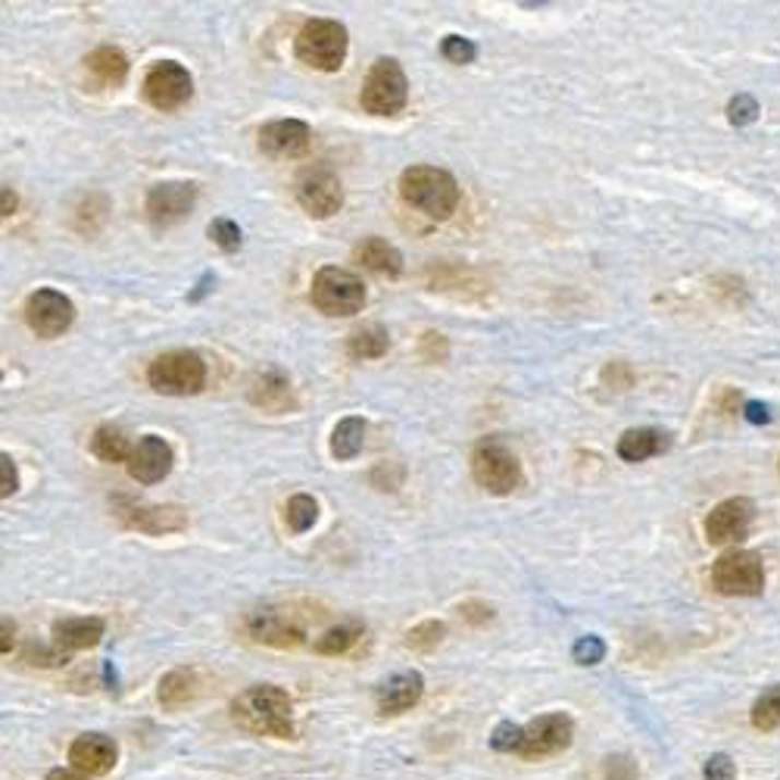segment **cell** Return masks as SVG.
Returning <instances> with one entry per match:
<instances>
[{"instance_id":"6da1fadb","label":"cell","mask_w":780,"mask_h":780,"mask_svg":"<svg viewBox=\"0 0 780 780\" xmlns=\"http://www.w3.org/2000/svg\"><path fill=\"white\" fill-rule=\"evenodd\" d=\"M232 721L253 737L294 740V699L275 684H257L232 699Z\"/></svg>"},{"instance_id":"7a4b0ae2","label":"cell","mask_w":780,"mask_h":780,"mask_svg":"<svg viewBox=\"0 0 780 780\" xmlns=\"http://www.w3.org/2000/svg\"><path fill=\"white\" fill-rule=\"evenodd\" d=\"M400 197L412 210L425 213L434 222H447L459 210L462 188L453 175L437 166H410L400 175Z\"/></svg>"},{"instance_id":"3957f363","label":"cell","mask_w":780,"mask_h":780,"mask_svg":"<svg viewBox=\"0 0 780 780\" xmlns=\"http://www.w3.org/2000/svg\"><path fill=\"white\" fill-rule=\"evenodd\" d=\"M347 28L338 20H309L297 32L294 54L316 72H338L347 60Z\"/></svg>"},{"instance_id":"277c9868","label":"cell","mask_w":780,"mask_h":780,"mask_svg":"<svg viewBox=\"0 0 780 780\" xmlns=\"http://www.w3.org/2000/svg\"><path fill=\"white\" fill-rule=\"evenodd\" d=\"M147 385L166 397H191L206 388V363L194 350H169L147 366Z\"/></svg>"},{"instance_id":"5b68a950","label":"cell","mask_w":780,"mask_h":780,"mask_svg":"<svg viewBox=\"0 0 780 780\" xmlns=\"http://www.w3.org/2000/svg\"><path fill=\"white\" fill-rule=\"evenodd\" d=\"M410 101V82L403 66L397 63L393 57H381L375 60L359 91V104L371 116H397L406 109Z\"/></svg>"},{"instance_id":"8992f818","label":"cell","mask_w":780,"mask_h":780,"mask_svg":"<svg viewBox=\"0 0 780 780\" xmlns=\"http://www.w3.org/2000/svg\"><path fill=\"white\" fill-rule=\"evenodd\" d=\"M309 300L319 312L326 316H356L366 306V284L363 279H356L347 269L338 265H326L316 272L312 287H309Z\"/></svg>"},{"instance_id":"52a82bcc","label":"cell","mask_w":780,"mask_h":780,"mask_svg":"<svg viewBox=\"0 0 780 780\" xmlns=\"http://www.w3.org/2000/svg\"><path fill=\"white\" fill-rule=\"evenodd\" d=\"M240 630L250 643L272 647V650H297L306 643L304 622L297 618V612L279 606L253 608L244 615Z\"/></svg>"},{"instance_id":"ba28073f","label":"cell","mask_w":780,"mask_h":780,"mask_svg":"<svg viewBox=\"0 0 780 780\" xmlns=\"http://www.w3.org/2000/svg\"><path fill=\"white\" fill-rule=\"evenodd\" d=\"M472 475L484 491L503 497V494H512L521 484V465L503 440L491 437V440L477 444L475 453H472Z\"/></svg>"},{"instance_id":"9c48e42d","label":"cell","mask_w":780,"mask_h":780,"mask_svg":"<svg viewBox=\"0 0 780 780\" xmlns=\"http://www.w3.org/2000/svg\"><path fill=\"white\" fill-rule=\"evenodd\" d=\"M712 587L721 596H759L765 590V565L753 549H731L712 565Z\"/></svg>"},{"instance_id":"30bf717a","label":"cell","mask_w":780,"mask_h":780,"mask_svg":"<svg viewBox=\"0 0 780 780\" xmlns=\"http://www.w3.org/2000/svg\"><path fill=\"white\" fill-rule=\"evenodd\" d=\"M571 740H575V721L565 712H549V716L534 718L531 724H524L519 759H553V756H559L571 746Z\"/></svg>"},{"instance_id":"8fae6325","label":"cell","mask_w":780,"mask_h":780,"mask_svg":"<svg viewBox=\"0 0 780 780\" xmlns=\"http://www.w3.org/2000/svg\"><path fill=\"white\" fill-rule=\"evenodd\" d=\"M194 94V79L191 72L175 60H159L147 69L144 75V101L153 109L173 113V109L185 107Z\"/></svg>"},{"instance_id":"7c38bea8","label":"cell","mask_w":780,"mask_h":780,"mask_svg":"<svg viewBox=\"0 0 780 780\" xmlns=\"http://www.w3.org/2000/svg\"><path fill=\"white\" fill-rule=\"evenodd\" d=\"M116 516H119V521H122L126 528L141 531V534H151V537L178 534V531L188 528V516H185L181 506H153V503L116 497Z\"/></svg>"},{"instance_id":"4fadbf2b","label":"cell","mask_w":780,"mask_h":780,"mask_svg":"<svg viewBox=\"0 0 780 780\" xmlns=\"http://www.w3.org/2000/svg\"><path fill=\"white\" fill-rule=\"evenodd\" d=\"M25 322L38 338H60L75 322V306L60 291L38 287L25 300Z\"/></svg>"},{"instance_id":"5bb4252c","label":"cell","mask_w":780,"mask_h":780,"mask_svg":"<svg viewBox=\"0 0 780 780\" xmlns=\"http://www.w3.org/2000/svg\"><path fill=\"white\" fill-rule=\"evenodd\" d=\"M753 521H756V503L753 499L728 497L706 516L702 531H706V541L712 546H724V543L746 541Z\"/></svg>"},{"instance_id":"9a60e30c","label":"cell","mask_w":780,"mask_h":780,"mask_svg":"<svg viewBox=\"0 0 780 780\" xmlns=\"http://www.w3.org/2000/svg\"><path fill=\"white\" fill-rule=\"evenodd\" d=\"M297 200L312 218L334 216L344 206V188L341 178L328 166H312L297 178Z\"/></svg>"},{"instance_id":"2e32d148","label":"cell","mask_w":780,"mask_h":780,"mask_svg":"<svg viewBox=\"0 0 780 780\" xmlns=\"http://www.w3.org/2000/svg\"><path fill=\"white\" fill-rule=\"evenodd\" d=\"M197 203V185L194 181H163V185H153L147 191V218H151L156 228H169L175 222L188 216Z\"/></svg>"},{"instance_id":"e0dca14e","label":"cell","mask_w":780,"mask_h":780,"mask_svg":"<svg viewBox=\"0 0 780 780\" xmlns=\"http://www.w3.org/2000/svg\"><path fill=\"white\" fill-rule=\"evenodd\" d=\"M66 756H69V765L75 771H82L87 778H104L119 761V746L107 734L91 731V734H79V737L72 740Z\"/></svg>"},{"instance_id":"ac0fdd59","label":"cell","mask_w":780,"mask_h":780,"mask_svg":"<svg viewBox=\"0 0 780 780\" xmlns=\"http://www.w3.org/2000/svg\"><path fill=\"white\" fill-rule=\"evenodd\" d=\"M173 447H169L163 437H156V434H144V437L134 444L126 469H129V475L134 477L138 484H156V481H163V477L173 472Z\"/></svg>"},{"instance_id":"d6986e66","label":"cell","mask_w":780,"mask_h":780,"mask_svg":"<svg viewBox=\"0 0 780 780\" xmlns=\"http://www.w3.org/2000/svg\"><path fill=\"white\" fill-rule=\"evenodd\" d=\"M312 144V129L300 119H279L260 129V151L272 159H297Z\"/></svg>"},{"instance_id":"ffe728a7","label":"cell","mask_w":780,"mask_h":780,"mask_svg":"<svg viewBox=\"0 0 780 780\" xmlns=\"http://www.w3.org/2000/svg\"><path fill=\"white\" fill-rule=\"evenodd\" d=\"M425 694V677L418 672H397L390 674L388 681L378 687L375 702L381 716H403L410 712L412 706Z\"/></svg>"},{"instance_id":"44dd1931","label":"cell","mask_w":780,"mask_h":780,"mask_svg":"<svg viewBox=\"0 0 780 780\" xmlns=\"http://www.w3.org/2000/svg\"><path fill=\"white\" fill-rule=\"evenodd\" d=\"M107 634V622L97 618V615H82V618H63L57 622L54 630H50V643L57 650H63L66 655L79 650H91L104 640Z\"/></svg>"},{"instance_id":"7402d4cb","label":"cell","mask_w":780,"mask_h":780,"mask_svg":"<svg viewBox=\"0 0 780 780\" xmlns=\"http://www.w3.org/2000/svg\"><path fill=\"white\" fill-rule=\"evenodd\" d=\"M250 403L257 410L269 412V415H282V412L294 410V388H291V378L279 369H269L257 375L250 381Z\"/></svg>"},{"instance_id":"603a6c76","label":"cell","mask_w":780,"mask_h":780,"mask_svg":"<svg viewBox=\"0 0 780 780\" xmlns=\"http://www.w3.org/2000/svg\"><path fill=\"white\" fill-rule=\"evenodd\" d=\"M200 694H203V681H200L197 669H173V672H166L159 677L156 702L166 712H178L185 706H194Z\"/></svg>"},{"instance_id":"cb8c5ba5","label":"cell","mask_w":780,"mask_h":780,"mask_svg":"<svg viewBox=\"0 0 780 780\" xmlns=\"http://www.w3.org/2000/svg\"><path fill=\"white\" fill-rule=\"evenodd\" d=\"M353 260L359 262L363 269L375 272V275H388V279H400L403 275V253L385 238L359 240L353 247Z\"/></svg>"},{"instance_id":"d4e9b609","label":"cell","mask_w":780,"mask_h":780,"mask_svg":"<svg viewBox=\"0 0 780 780\" xmlns=\"http://www.w3.org/2000/svg\"><path fill=\"white\" fill-rule=\"evenodd\" d=\"M85 66L87 72H91V79L104 87H119L129 79V57H126L119 47H109V44L91 50Z\"/></svg>"},{"instance_id":"484cf974","label":"cell","mask_w":780,"mask_h":780,"mask_svg":"<svg viewBox=\"0 0 780 780\" xmlns=\"http://www.w3.org/2000/svg\"><path fill=\"white\" fill-rule=\"evenodd\" d=\"M669 434L659 428H630L618 437V456L625 462H643L650 456H659L662 450H669Z\"/></svg>"},{"instance_id":"4316f807","label":"cell","mask_w":780,"mask_h":780,"mask_svg":"<svg viewBox=\"0 0 780 780\" xmlns=\"http://www.w3.org/2000/svg\"><path fill=\"white\" fill-rule=\"evenodd\" d=\"M428 284L432 291H453V294H469V291H484V282L475 269L469 265H459V262H437L428 269Z\"/></svg>"},{"instance_id":"83f0119b","label":"cell","mask_w":780,"mask_h":780,"mask_svg":"<svg viewBox=\"0 0 780 780\" xmlns=\"http://www.w3.org/2000/svg\"><path fill=\"white\" fill-rule=\"evenodd\" d=\"M366 422L363 418H356V415H350V418H341L338 425H334V432H331V453L338 456V459H353V456L363 453V447H366Z\"/></svg>"},{"instance_id":"f1b7e54d","label":"cell","mask_w":780,"mask_h":780,"mask_svg":"<svg viewBox=\"0 0 780 780\" xmlns=\"http://www.w3.org/2000/svg\"><path fill=\"white\" fill-rule=\"evenodd\" d=\"M91 450H94L97 459H104V462H129L134 444H131L129 434L122 432V428L101 425V428L94 432V437H91Z\"/></svg>"},{"instance_id":"f546056e","label":"cell","mask_w":780,"mask_h":780,"mask_svg":"<svg viewBox=\"0 0 780 780\" xmlns=\"http://www.w3.org/2000/svg\"><path fill=\"white\" fill-rule=\"evenodd\" d=\"M363 634H366V628L359 622H341V625L328 628L322 637H316L312 650L319 655H347L363 640Z\"/></svg>"},{"instance_id":"4dcf8cb0","label":"cell","mask_w":780,"mask_h":780,"mask_svg":"<svg viewBox=\"0 0 780 780\" xmlns=\"http://www.w3.org/2000/svg\"><path fill=\"white\" fill-rule=\"evenodd\" d=\"M390 347L388 331L381 326L356 328L347 338V353L353 359H381Z\"/></svg>"},{"instance_id":"1f68e13d","label":"cell","mask_w":780,"mask_h":780,"mask_svg":"<svg viewBox=\"0 0 780 780\" xmlns=\"http://www.w3.org/2000/svg\"><path fill=\"white\" fill-rule=\"evenodd\" d=\"M749 721L753 728L761 731V734H771V731H780V684L768 687L765 694L753 702V712H749Z\"/></svg>"},{"instance_id":"d6a6232c","label":"cell","mask_w":780,"mask_h":780,"mask_svg":"<svg viewBox=\"0 0 780 780\" xmlns=\"http://www.w3.org/2000/svg\"><path fill=\"white\" fill-rule=\"evenodd\" d=\"M316 519H319V503L309 497V494H297V497L287 499V506H284V521H287V528H291L294 534L309 531V528L316 524Z\"/></svg>"},{"instance_id":"836d02e7","label":"cell","mask_w":780,"mask_h":780,"mask_svg":"<svg viewBox=\"0 0 780 780\" xmlns=\"http://www.w3.org/2000/svg\"><path fill=\"white\" fill-rule=\"evenodd\" d=\"M444 637H447V625L437 622V618H428V622H422V625L406 630V640H403V643H406L412 652H432L440 647Z\"/></svg>"},{"instance_id":"e575fe53","label":"cell","mask_w":780,"mask_h":780,"mask_svg":"<svg viewBox=\"0 0 780 780\" xmlns=\"http://www.w3.org/2000/svg\"><path fill=\"white\" fill-rule=\"evenodd\" d=\"M521 734H524V728H521V724H512V721H499L497 728H494V734H491V746H494V753H503V756H519Z\"/></svg>"},{"instance_id":"d590c367","label":"cell","mask_w":780,"mask_h":780,"mask_svg":"<svg viewBox=\"0 0 780 780\" xmlns=\"http://www.w3.org/2000/svg\"><path fill=\"white\" fill-rule=\"evenodd\" d=\"M206 235H210V240H213L216 247H222L225 253H235L240 247V228L232 218H213L210 228H206Z\"/></svg>"},{"instance_id":"8d00e7d4","label":"cell","mask_w":780,"mask_h":780,"mask_svg":"<svg viewBox=\"0 0 780 780\" xmlns=\"http://www.w3.org/2000/svg\"><path fill=\"white\" fill-rule=\"evenodd\" d=\"M22 659H25L28 665H35V669H60V665H66V662H69V655H66L63 650H57L54 643H50V647L28 643Z\"/></svg>"},{"instance_id":"74e56055","label":"cell","mask_w":780,"mask_h":780,"mask_svg":"<svg viewBox=\"0 0 780 780\" xmlns=\"http://www.w3.org/2000/svg\"><path fill=\"white\" fill-rule=\"evenodd\" d=\"M440 54H444L450 63L465 66L477 57V47L475 42H469V38H462V35H447V38L440 42Z\"/></svg>"},{"instance_id":"f35d334b","label":"cell","mask_w":780,"mask_h":780,"mask_svg":"<svg viewBox=\"0 0 780 780\" xmlns=\"http://www.w3.org/2000/svg\"><path fill=\"white\" fill-rule=\"evenodd\" d=\"M600 780H640V771H637V761L630 756H606L603 765H600Z\"/></svg>"},{"instance_id":"ab89813d","label":"cell","mask_w":780,"mask_h":780,"mask_svg":"<svg viewBox=\"0 0 780 780\" xmlns=\"http://www.w3.org/2000/svg\"><path fill=\"white\" fill-rule=\"evenodd\" d=\"M571 655H575L578 665H600L606 659V643L596 634H587L571 647Z\"/></svg>"},{"instance_id":"60d3db41","label":"cell","mask_w":780,"mask_h":780,"mask_svg":"<svg viewBox=\"0 0 780 780\" xmlns=\"http://www.w3.org/2000/svg\"><path fill=\"white\" fill-rule=\"evenodd\" d=\"M756 116H759V104H756V97H749V94H737V97L728 104V119H731L734 126H749V122H756Z\"/></svg>"},{"instance_id":"b9f144b4","label":"cell","mask_w":780,"mask_h":780,"mask_svg":"<svg viewBox=\"0 0 780 780\" xmlns=\"http://www.w3.org/2000/svg\"><path fill=\"white\" fill-rule=\"evenodd\" d=\"M702 778L706 780H737V765H734V759H731V756L716 753V756H709V759H706V765H702Z\"/></svg>"},{"instance_id":"7bdbcfd3","label":"cell","mask_w":780,"mask_h":780,"mask_svg":"<svg viewBox=\"0 0 780 780\" xmlns=\"http://www.w3.org/2000/svg\"><path fill=\"white\" fill-rule=\"evenodd\" d=\"M494 606L491 603H484V600H465L462 606H459V618L462 622H469V625H475V628H484L487 622H494Z\"/></svg>"},{"instance_id":"ee69618b","label":"cell","mask_w":780,"mask_h":780,"mask_svg":"<svg viewBox=\"0 0 780 780\" xmlns=\"http://www.w3.org/2000/svg\"><path fill=\"white\" fill-rule=\"evenodd\" d=\"M447 353H450V347H447L444 334H437V331H425L422 334V359L425 363H444Z\"/></svg>"},{"instance_id":"f6af8a7d","label":"cell","mask_w":780,"mask_h":780,"mask_svg":"<svg viewBox=\"0 0 780 780\" xmlns=\"http://www.w3.org/2000/svg\"><path fill=\"white\" fill-rule=\"evenodd\" d=\"M0 472H3V481H0V497H13L16 487H20V475H16V462H13V456L10 453L0 456Z\"/></svg>"},{"instance_id":"bcb514c9","label":"cell","mask_w":780,"mask_h":780,"mask_svg":"<svg viewBox=\"0 0 780 780\" xmlns=\"http://www.w3.org/2000/svg\"><path fill=\"white\" fill-rule=\"evenodd\" d=\"M44 780H91V778L82 775V771H75V768H54V771H47V778Z\"/></svg>"},{"instance_id":"7dc6e473","label":"cell","mask_w":780,"mask_h":780,"mask_svg":"<svg viewBox=\"0 0 780 780\" xmlns=\"http://www.w3.org/2000/svg\"><path fill=\"white\" fill-rule=\"evenodd\" d=\"M16 625L10 622V618H3V655H10V650H13V643H16Z\"/></svg>"},{"instance_id":"c3c4849f","label":"cell","mask_w":780,"mask_h":780,"mask_svg":"<svg viewBox=\"0 0 780 780\" xmlns=\"http://www.w3.org/2000/svg\"><path fill=\"white\" fill-rule=\"evenodd\" d=\"M13 210H16V194L3 188V216H13Z\"/></svg>"},{"instance_id":"681fc988","label":"cell","mask_w":780,"mask_h":780,"mask_svg":"<svg viewBox=\"0 0 780 780\" xmlns=\"http://www.w3.org/2000/svg\"><path fill=\"white\" fill-rule=\"evenodd\" d=\"M746 410H749V418H753V422H765V418H768V412H765V406H756V403H749Z\"/></svg>"}]
</instances>
